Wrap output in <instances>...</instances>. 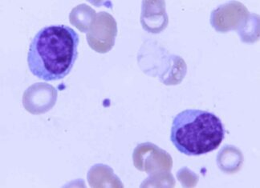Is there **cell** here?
<instances>
[{
    "mask_svg": "<svg viewBox=\"0 0 260 188\" xmlns=\"http://www.w3.org/2000/svg\"><path fill=\"white\" fill-rule=\"evenodd\" d=\"M134 167L150 176L167 175L172 169L171 155L152 143H144L137 146L133 154Z\"/></svg>",
    "mask_w": 260,
    "mask_h": 188,
    "instance_id": "3957f363",
    "label": "cell"
},
{
    "mask_svg": "<svg viewBox=\"0 0 260 188\" xmlns=\"http://www.w3.org/2000/svg\"><path fill=\"white\" fill-rule=\"evenodd\" d=\"M224 136L222 121L207 110L187 109L173 120L171 142L186 156H201L216 150Z\"/></svg>",
    "mask_w": 260,
    "mask_h": 188,
    "instance_id": "7a4b0ae2",
    "label": "cell"
},
{
    "mask_svg": "<svg viewBox=\"0 0 260 188\" xmlns=\"http://www.w3.org/2000/svg\"><path fill=\"white\" fill-rule=\"evenodd\" d=\"M88 181L91 187H123L122 182L113 173L112 168L104 164H96L89 170Z\"/></svg>",
    "mask_w": 260,
    "mask_h": 188,
    "instance_id": "ba28073f",
    "label": "cell"
},
{
    "mask_svg": "<svg viewBox=\"0 0 260 188\" xmlns=\"http://www.w3.org/2000/svg\"><path fill=\"white\" fill-rule=\"evenodd\" d=\"M250 18L248 10L239 2H228L213 11L211 16V26L218 32L226 33L231 30L239 32Z\"/></svg>",
    "mask_w": 260,
    "mask_h": 188,
    "instance_id": "5b68a950",
    "label": "cell"
},
{
    "mask_svg": "<svg viewBox=\"0 0 260 188\" xmlns=\"http://www.w3.org/2000/svg\"><path fill=\"white\" fill-rule=\"evenodd\" d=\"M57 100V91L47 83H37L24 91L23 104L24 108L33 115L48 112Z\"/></svg>",
    "mask_w": 260,
    "mask_h": 188,
    "instance_id": "8992f818",
    "label": "cell"
},
{
    "mask_svg": "<svg viewBox=\"0 0 260 188\" xmlns=\"http://www.w3.org/2000/svg\"><path fill=\"white\" fill-rule=\"evenodd\" d=\"M96 16V12L92 8L86 4H81L72 10L69 20L81 32L87 33Z\"/></svg>",
    "mask_w": 260,
    "mask_h": 188,
    "instance_id": "30bf717a",
    "label": "cell"
},
{
    "mask_svg": "<svg viewBox=\"0 0 260 188\" xmlns=\"http://www.w3.org/2000/svg\"><path fill=\"white\" fill-rule=\"evenodd\" d=\"M243 162L241 152L230 145L222 147L217 157L218 167L225 173H236L241 168Z\"/></svg>",
    "mask_w": 260,
    "mask_h": 188,
    "instance_id": "9c48e42d",
    "label": "cell"
},
{
    "mask_svg": "<svg viewBox=\"0 0 260 188\" xmlns=\"http://www.w3.org/2000/svg\"><path fill=\"white\" fill-rule=\"evenodd\" d=\"M141 23L147 32L158 34L167 28L169 18L165 1H143Z\"/></svg>",
    "mask_w": 260,
    "mask_h": 188,
    "instance_id": "52a82bcc",
    "label": "cell"
},
{
    "mask_svg": "<svg viewBox=\"0 0 260 188\" xmlns=\"http://www.w3.org/2000/svg\"><path fill=\"white\" fill-rule=\"evenodd\" d=\"M117 34V23L113 15L106 12L96 14L93 23L87 32L90 48L98 53L111 51Z\"/></svg>",
    "mask_w": 260,
    "mask_h": 188,
    "instance_id": "277c9868",
    "label": "cell"
},
{
    "mask_svg": "<svg viewBox=\"0 0 260 188\" xmlns=\"http://www.w3.org/2000/svg\"><path fill=\"white\" fill-rule=\"evenodd\" d=\"M78 34L65 25H52L39 30L27 53L29 70L44 81L68 76L78 56Z\"/></svg>",
    "mask_w": 260,
    "mask_h": 188,
    "instance_id": "6da1fadb",
    "label": "cell"
}]
</instances>
